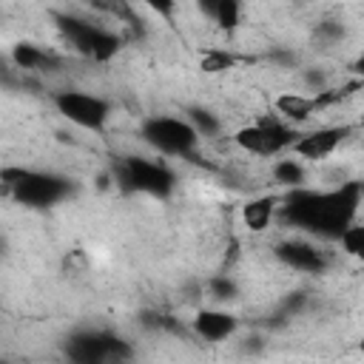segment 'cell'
Masks as SVG:
<instances>
[{"mask_svg": "<svg viewBox=\"0 0 364 364\" xmlns=\"http://www.w3.org/2000/svg\"><path fill=\"white\" fill-rule=\"evenodd\" d=\"M361 205V182H344L333 191H310V188H290L282 202V216L287 225L318 236V239H338V233L355 219Z\"/></svg>", "mask_w": 364, "mask_h": 364, "instance_id": "obj_1", "label": "cell"}, {"mask_svg": "<svg viewBox=\"0 0 364 364\" xmlns=\"http://www.w3.org/2000/svg\"><path fill=\"white\" fill-rule=\"evenodd\" d=\"M0 182L9 191V196L26 208L46 210L60 202H65L74 191L71 179L54 171H40V168H20L9 165L0 171Z\"/></svg>", "mask_w": 364, "mask_h": 364, "instance_id": "obj_2", "label": "cell"}, {"mask_svg": "<svg viewBox=\"0 0 364 364\" xmlns=\"http://www.w3.org/2000/svg\"><path fill=\"white\" fill-rule=\"evenodd\" d=\"M114 182L125 193H145L154 199H168L176 188V173L162 159L122 156L114 168Z\"/></svg>", "mask_w": 364, "mask_h": 364, "instance_id": "obj_3", "label": "cell"}, {"mask_svg": "<svg viewBox=\"0 0 364 364\" xmlns=\"http://www.w3.org/2000/svg\"><path fill=\"white\" fill-rule=\"evenodd\" d=\"M54 26L60 31V37L68 43L71 51H77L80 57L91 60V63H108L117 51H119V37L85 17L77 14H54Z\"/></svg>", "mask_w": 364, "mask_h": 364, "instance_id": "obj_4", "label": "cell"}, {"mask_svg": "<svg viewBox=\"0 0 364 364\" xmlns=\"http://www.w3.org/2000/svg\"><path fill=\"white\" fill-rule=\"evenodd\" d=\"M139 136L156 154H162V156H179V159L193 156L196 148H199V139H202L185 117H168V114L148 117L142 122V128H139Z\"/></svg>", "mask_w": 364, "mask_h": 364, "instance_id": "obj_5", "label": "cell"}, {"mask_svg": "<svg viewBox=\"0 0 364 364\" xmlns=\"http://www.w3.org/2000/svg\"><path fill=\"white\" fill-rule=\"evenodd\" d=\"M65 355L74 364H108V361H128L134 355V350L117 333L77 330L65 338Z\"/></svg>", "mask_w": 364, "mask_h": 364, "instance_id": "obj_6", "label": "cell"}, {"mask_svg": "<svg viewBox=\"0 0 364 364\" xmlns=\"http://www.w3.org/2000/svg\"><path fill=\"white\" fill-rule=\"evenodd\" d=\"M233 139L242 151H247L253 156H276V154H282L284 148L293 145L296 131L279 117H264L253 125L239 128Z\"/></svg>", "mask_w": 364, "mask_h": 364, "instance_id": "obj_7", "label": "cell"}, {"mask_svg": "<svg viewBox=\"0 0 364 364\" xmlns=\"http://www.w3.org/2000/svg\"><path fill=\"white\" fill-rule=\"evenodd\" d=\"M54 108L68 122H74L77 128H85V131H102L108 117H111V105L102 97L88 94V91H77V88L57 91L54 94Z\"/></svg>", "mask_w": 364, "mask_h": 364, "instance_id": "obj_8", "label": "cell"}, {"mask_svg": "<svg viewBox=\"0 0 364 364\" xmlns=\"http://www.w3.org/2000/svg\"><path fill=\"white\" fill-rule=\"evenodd\" d=\"M276 259L290 267V270H299V273H321L327 264H330V256L307 242V239H287V242H279L276 245Z\"/></svg>", "mask_w": 364, "mask_h": 364, "instance_id": "obj_9", "label": "cell"}, {"mask_svg": "<svg viewBox=\"0 0 364 364\" xmlns=\"http://www.w3.org/2000/svg\"><path fill=\"white\" fill-rule=\"evenodd\" d=\"M350 134L347 125H324L307 134H296L293 139V154L299 159H324L330 154H336V148L344 142V136Z\"/></svg>", "mask_w": 364, "mask_h": 364, "instance_id": "obj_10", "label": "cell"}, {"mask_svg": "<svg viewBox=\"0 0 364 364\" xmlns=\"http://www.w3.org/2000/svg\"><path fill=\"white\" fill-rule=\"evenodd\" d=\"M239 321L233 313L228 310H219V307H208V310H199L196 318H193V333L205 341H225L236 333Z\"/></svg>", "mask_w": 364, "mask_h": 364, "instance_id": "obj_11", "label": "cell"}, {"mask_svg": "<svg viewBox=\"0 0 364 364\" xmlns=\"http://www.w3.org/2000/svg\"><path fill=\"white\" fill-rule=\"evenodd\" d=\"M316 108H318V100L304 97V94H282L276 100L279 119H284V122H304Z\"/></svg>", "mask_w": 364, "mask_h": 364, "instance_id": "obj_12", "label": "cell"}, {"mask_svg": "<svg viewBox=\"0 0 364 364\" xmlns=\"http://www.w3.org/2000/svg\"><path fill=\"white\" fill-rule=\"evenodd\" d=\"M196 6L222 28H233L242 14V0H196Z\"/></svg>", "mask_w": 364, "mask_h": 364, "instance_id": "obj_13", "label": "cell"}, {"mask_svg": "<svg viewBox=\"0 0 364 364\" xmlns=\"http://www.w3.org/2000/svg\"><path fill=\"white\" fill-rule=\"evenodd\" d=\"M276 216V199L273 196H256L242 208V222L250 230H264Z\"/></svg>", "mask_w": 364, "mask_h": 364, "instance_id": "obj_14", "label": "cell"}, {"mask_svg": "<svg viewBox=\"0 0 364 364\" xmlns=\"http://www.w3.org/2000/svg\"><path fill=\"white\" fill-rule=\"evenodd\" d=\"M11 60H14L17 68H26V71H37V68L51 65V54L31 46V43H17L14 51H11Z\"/></svg>", "mask_w": 364, "mask_h": 364, "instance_id": "obj_15", "label": "cell"}, {"mask_svg": "<svg viewBox=\"0 0 364 364\" xmlns=\"http://www.w3.org/2000/svg\"><path fill=\"white\" fill-rule=\"evenodd\" d=\"M273 179L282 185V188H301L304 185V179H307V173H304V165L299 162V159H279L276 165H273Z\"/></svg>", "mask_w": 364, "mask_h": 364, "instance_id": "obj_16", "label": "cell"}, {"mask_svg": "<svg viewBox=\"0 0 364 364\" xmlns=\"http://www.w3.org/2000/svg\"><path fill=\"white\" fill-rule=\"evenodd\" d=\"M185 119L193 125V131H196L199 136H216V134L222 131V125H219L216 114H210L208 108H199V105L188 108V117H185Z\"/></svg>", "mask_w": 364, "mask_h": 364, "instance_id": "obj_17", "label": "cell"}, {"mask_svg": "<svg viewBox=\"0 0 364 364\" xmlns=\"http://www.w3.org/2000/svg\"><path fill=\"white\" fill-rule=\"evenodd\" d=\"M336 242H341L344 253H350V256H361V253H364V228L353 219V222L338 233Z\"/></svg>", "mask_w": 364, "mask_h": 364, "instance_id": "obj_18", "label": "cell"}, {"mask_svg": "<svg viewBox=\"0 0 364 364\" xmlns=\"http://www.w3.org/2000/svg\"><path fill=\"white\" fill-rule=\"evenodd\" d=\"M210 296L216 299V301H230V299H236V284L230 282V279H213L210 282Z\"/></svg>", "mask_w": 364, "mask_h": 364, "instance_id": "obj_19", "label": "cell"}, {"mask_svg": "<svg viewBox=\"0 0 364 364\" xmlns=\"http://www.w3.org/2000/svg\"><path fill=\"white\" fill-rule=\"evenodd\" d=\"M142 6H148L154 14H159V17H171L173 14V9H176V0H139Z\"/></svg>", "mask_w": 364, "mask_h": 364, "instance_id": "obj_20", "label": "cell"}, {"mask_svg": "<svg viewBox=\"0 0 364 364\" xmlns=\"http://www.w3.org/2000/svg\"><path fill=\"white\" fill-rule=\"evenodd\" d=\"M202 65H205L208 71H222V68L230 65V57H228V54H208V57L202 60Z\"/></svg>", "mask_w": 364, "mask_h": 364, "instance_id": "obj_21", "label": "cell"}, {"mask_svg": "<svg viewBox=\"0 0 364 364\" xmlns=\"http://www.w3.org/2000/svg\"><path fill=\"white\" fill-rule=\"evenodd\" d=\"M3 250H6V239L0 236V253H3Z\"/></svg>", "mask_w": 364, "mask_h": 364, "instance_id": "obj_22", "label": "cell"}]
</instances>
